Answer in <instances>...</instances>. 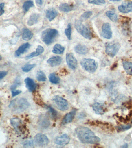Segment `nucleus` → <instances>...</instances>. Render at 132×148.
Listing matches in <instances>:
<instances>
[{
  "instance_id": "1",
  "label": "nucleus",
  "mask_w": 132,
  "mask_h": 148,
  "mask_svg": "<svg viewBox=\"0 0 132 148\" xmlns=\"http://www.w3.org/2000/svg\"><path fill=\"white\" fill-rule=\"evenodd\" d=\"M75 132L78 138L82 143L96 144L100 141V139L96 136L91 130L87 127H78Z\"/></svg>"
},
{
  "instance_id": "2",
  "label": "nucleus",
  "mask_w": 132,
  "mask_h": 148,
  "mask_svg": "<svg viewBox=\"0 0 132 148\" xmlns=\"http://www.w3.org/2000/svg\"><path fill=\"white\" fill-rule=\"evenodd\" d=\"M30 105L25 98H16L12 101L9 107L14 112L19 113L25 111L29 107Z\"/></svg>"
},
{
  "instance_id": "3",
  "label": "nucleus",
  "mask_w": 132,
  "mask_h": 148,
  "mask_svg": "<svg viewBox=\"0 0 132 148\" xmlns=\"http://www.w3.org/2000/svg\"><path fill=\"white\" fill-rule=\"evenodd\" d=\"M58 34L57 30L55 29H46L42 33L41 40L46 45H49L54 42Z\"/></svg>"
},
{
  "instance_id": "4",
  "label": "nucleus",
  "mask_w": 132,
  "mask_h": 148,
  "mask_svg": "<svg viewBox=\"0 0 132 148\" xmlns=\"http://www.w3.org/2000/svg\"><path fill=\"white\" fill-rule=\"evenodd\" d=\"M74 26L77 32L86 39L90 40L92 38L93 34L90 29L83 24L81 21H75Z\"/></svg>"
},
{
  "instance_id": "5",
  "label": "nucleus",
  "mask_w": 132,
  "mask_h": 148,
  "mask_svg": "<svg viewBox=\"0 0 132 148\" xmlns=\"http://www.w3.org/2000/svg\"><path fill=\"white\" fill-rule=\"evenodd\" d=\"M80 64L85 70L90 73L94 72L98 67V63L92 59H83L81 61Z\"/></svg>"
},
{
  "instance_id": "6",
  "label": "nucleus",
  "mask_w": 132,
  "mask_h": 148,
  "mask_svg": "<svg viewBox=\"0 0 132 148\" xmlns=\"http://www.w3.org/2000/svg\"><path fill=\"white\" fill-rule=\"evenodd\" d=\"M10 123L18 135H23L25 132V126L22 120L18 118H13L10 119Z\"/></svg>"
},
{
  "instance_id": "7",
  "label": "nucleus",
  "mask_w": 132,
  "mask_h": 148,
  "mask_svg": "<svg viewBox=\"0 0 132 148\" xmlns=\"http://www.w3.org/2000/svg\"><path fill=\"white\" fill-rule=\"evenodd\" d=\"M53 101L57 108L61 111L67 110L68 108V104L67 101L59 96H54L53 98Z\"/></svg>"
},
{
  "instance_id": "8",
  "label": "nucleus",
  "mask_w": 132,
  "mask_h": 148,
  "mask_svg": "<svg viewBox=\"0 0 132 148\" xmlns=\"http://www.w3.org/2000/svg\"><path fill=\"white\" fill-rule=\"evenodd\" d=\"M120 47V45L118 43H114L112 45L107 44L106 46L105 52L109 56L113 57L119 51Z\"/></svg>"
},
{
  "instance_id": "9",
  "label": "nucleus",
  "mask_w": 132,
  "mask_h": 148,
  "mask_svg": "<svg viewBox=\"0 0 132 148\" xmlns=\"http://www.w3.org/2000/svg\"><path fill=\"white\" fill-rule=\"evenodd\" d=\"M35 142L39 146H45L49 143V140L47 136L42 134H37L34 137Z\"/></svg>"
},
{
  "instance_id": "10",
  "label": "nucleus",
  "mask_w": 132,
  "mask_h": 148,
  "mask_svg": "<svg viewBox=\"0 0 132 148\" xmlns=\"http://www.w3.org/2000/svg\"><path fill=\"white\" fill-rule=\"evenodd\" d=\"M67 64L69 68L74 70L77 66V61L72 53H67L66 57Z\"/></svg>"
},
{
  "instance_id": "11",
  "label": "nucleus",
  "mask_w": 132,
  "mask_h": 148,
  "mask_svg": "<svg viewBox=\"0 0 132 148\" xmlns=\"http://www.w3.org/2000/svg\"><path fill=\"white\" fill-rule=\"evenodd\" d=\"M102 35L104 38L107 39L112 38V32L111 25L109 23H105L103 24L102 27Z\"/></svg>"
},
{
  "instance_id": "12",
  "label": "nucleus",
  "mask_w": 132,
  "mask_h": 148,
  "mask_svg": "<svg viewBox=\"0 0 132 148\" xmlns=\"http://www.w3.org/2000/svg\"><path fill=\"white\" fill-rule=\"evenodd\" d=\"M118 9L120 12L124 13H127L132 12V2L127 1L123 2L121 5L118 7Z\"/></svg>"
},
{
  "instance_id": "13",
  "label": "nucleus",
  "mask_w": 132,
  "mask_h": 148,
  "mask_svg": "<svg viewBox=\"0 0 132 148\" xmlns=\"http://www.w3.org/2000/svg\"><path fill=\"white\" fill-rule=\"evenodd\" d=\"M92 108L96 114L100 115L104 114L106 111L105 105L102 103H95L92 105Z\"/></svg>"
},
{
  "instance_id": "14",
  "label": "nucleus",
  "mask_w": 132,
  "mask_h": 148,
  "mask_svg": "<svg viewBox=\"0 0 132 148\" xmlns=\"http://www.w3.org/2000/svg\"><path fill=\"white\" fill-rule=\"evenodd\" d=\"M70 138L67 134H63L61 136L57 137L54 142L58 145L63 146L66 145L69 143Z\"/></svg>"
},
{
  "instance_id": "15",
  "label": "nucleus",
  "mask_w": 132,
  "mask_h": 148,
  "mask_svg": "<svg viewBox=\"0 0 132 148\" xmlns=\"http://www.w3.org/2000/svg\"><path fill=\"white\" fill-rule=\"evenodd\" d=\"M76 110L74 109L72 110L71 112L69 113H67L63 119L61 124L63 125L69 123L73 121V119L75 117V114H76Z\"/></svg>"
},
{
  "instance_id": "16",
  "label": "nucleus",
  "mask_w": 132,
  "mask_h": 148,
  "mask_svg": "<svg viewBox=\"0 0 132 148\" xmlns=\"http://www.w3.org/2000/svg\"><path fill=\"white\" fill-rule=\"evenodd\" d=\"M62 59L61 57L55 56L52 57L47 60V63L52 67H55L59 66L62 62Z\"/></svg>"
},
{
  "instance_id": "17",
  "label": "nucleus",
  "mask_w": 132,
  "mask_h": 148,
  "mask_svg": "<svg viewBox=\"0 0 132 148\" xmlns=\"http://www.w3.org/2000/svg\"><path fill=\"white\" fill-rule=\"evenodd\" d=\"M27 88L30 92H33L36 88L37 84L32 79L27 77L25 79Z\"/></svg>"
},
{
  "instance_id": "18",
  "label": "nucleus",
  "mask_w": 132,
  "mask_h": 148,
  "mask_svg": "<svg viewBox=\"0 0 132 148\" xmlns=\"http://www.w3.org/2000/svg\"><path fill=\"white\" fill-rule=\"evenodd\" d=\"M31 45L29 43H25L21 45L17 50L15 52V54L16 56H19L21 54H24L30 48Z\"/></svg>"
},
{
  "instance_id": "19",
  "label": "nucleus",
  "mask_w": 132,
  "mask_h": 148,
  "mask_svg": "<svg viewBox=\"0 0 132 148\" xmlns=\"http://www.w3.org/2000/svg\"><path fill=\"white\" fill-rule=\"evenodd\" d=\"M44 51V49L42 46L39 45L37 47L36 49V52H33L29 54V55L25 57V59L26 60H29L32 58L41 55L42 54Z\"/></svg>"
},
{
  "instance_id": "20",
  "label": "nucleus",
  "mask_w": 132,
  "mask_h": 148,
  "mask_svg": "<svg viewBox=\"0 0 132 148\" xmlns=\"http://www.w3.org/2000/svg\"><path fill=\"white\" fill-rule=\"evenodd\" d=\"M57 11L53 8L48 9L46 12V17L48 18L50 21H52L57 16Z\"/></svg>"
},
{
  "instance_id": "21",
  "label": "nucleus",
  "mask_w": 132,
  "mask_h": 148,
  "mask_svg": "<svg viewBox=\"0 0 132 148\" xmlns=\"http://www.w3.org/2000/svg\"><path fill=\"white\" fill-rule=\"evenodd\" d=\"M75 51L78 54H87L88 52V49L85 45H81V44H79L76 45L75 47Z\"/></svg>"
},
{
  "instance_id": "22",
  "label": "nucleus",
  "mask_w": 132,
  "mask_h": 148,
  "mask_svg": "<svg viewBox=\"0 0 132 148\" xmlns=\"http://www.w3.org/2000/svg\"><path fill=\"white\" fill-rule=\"evenodd\" d=\"M39 14L36 13L32 14L30 16V18L27 22L28 25L29 26H32L34 24H36L39 20Z\"/></svg>"
},
{
  "instance_id": "23",
  "label": "nucleus",
  "mask_w": 132,
  "mask_h": 148,
  "mask_svg": "<svg viewBox=\"0 0 132 148\" xmlns=\"http://www.w3.org/2000/svg\"><path fill=\"white\" fill-rule=\"evenodd\" d=\"M33 34L31 31L27 28H24L23 29V36L22 38L23 40H31L33 37Z\"/></svg>"
},
{
  "instance_id": "24",
  "label": "nucleus",
  "mask_w": 132,
  "mask_h": 148,
  "mask_svg": "<svg viewBox=\"0 0 132 148\" xmlns=\"http://www.w3.org/2000/svg\"><path fill=\"white\" fill-rule=\"evenodd\" d=\"M122 64L124 69L126 72L129 75H132V62L124 61Z\"/></svg>"
},
{
  "instance_id": "25",
  "label": "nucleus",
  "mask_w": 132,
  "mask_h": 148,
  "mask_svg": "<svg viewBox=\"0 0 132 148\" xmlns=\"http://www.w3.org/2000/svg\"><path fill=\"white\" fill-rule=\"evenodd\" d=\"M59 9L64 12H69L74 9V6L67 3H63L59 6Z\"/></svg>"
},
{
  "instance_id": "26",
  "label": "nucleus",
  "mask_w": 132,
  "mask_h": 148,
  "mask_svg": "<svg viewBox=\"0 0 132 148\" xmlns=\"http://www.w3.org/2000/svg\"><path fill=\"white\" fill-rule=\"evenodd\" d=\"M65 48L60 44H56L54 45L52 52L56 54H63Z\"/></svg>"
},
{
  "instance_id": "27",
  "label": "nucleus",
  "mask_w": 132,
  "mask_h": 148,
  "mask_svg": "<svg viewBox=\"0 0 132 148\" xmlns=\"http://www.w3.org/2000/svg\"><path fill=\"white\" fill-rule=\"evenodd\" d=\"M49 78L50 82L53 84H58L60 83V78L54 73H52L50 74Z\"/></svg>"
},
{
  "instance_id": "28",
  "label": "nucleus",
  "mask_w": 132,
  "mask_h": 148,
  "mask_svg": "<svg viewBox=\"0 0 132 148\" xmlns=\"http://www.w3.org/2000/svg\"><path fill=\"white\" fill-rule=\"evenodd\" d=\"M106 15L110 18V19L112 21L114 22L118 21V16L113 12L111 11L107 12Z\"/></svg>"
},
{
  "instance_id": "29",
  "label": "nucleus",
  "mask_w": 132,
  "mask_h": 148,
  "mask_svg": "<svg viewBox=\"0 0 132 148\" xmlns=\"http://www.w3.org/2000/svg\"><path fill=\"white\" fill-rule=\"evenodd\" d=\"M34 6V4L33 1L29 0L25 1L24 2L23 5V8L24 11L25 12H28L30 9L32 7Z\"/></svg>"
},
{
  "instance_id": "30",
  "label": "nucleus",
  "mask_w": 132,
  "mask_h": 148,
  "mask_svg": "<svg viewBox=\"0 0 132 148\" xmlns=\"http://www.w3.org/2000/svg\"><path fill=\"white\" fill-rule=\"evenodd\" d=\"M50 121L46 117H42L40 120V126L44 128H47L49 126Z\"/></svg>"
},
{
  "instance_id": "31",
  "label": "nucleus",
  "mask_w": 132,
  "mask_h": 148,
  "mask_svg": "<svg viewBox=\"0 0 132 148\" xmlns=\"http://www.w3.org/2000/svg\"><path fill=\"white\" fill-rule=\"evenodd\" d=\"M44 106H45V108H47V109H48L50 113H51L52 118L53 119H56L57 117V112H56V111L54 108H52L51 106H48V105H44Z\"/></svg>"
},
{
  "instance_id": "32",
  "label": "nucleus",
  "mask_w": 132,
  "mask_h": 148,
  "mask_svg": "<svg viewBox=\"0 0 132 148\" xmlns=\"http://www.w3.org/2000/svg\"><path fill=\"white\" fill-rule=\"evenodd\" d=\"M36 77L37 80L39 82H45L46 80V75L42 71H39L37 72Z\"/></svg>"
},
{
  "instance_id": "33",
  "label": "nucleus",
  "mask_w": 132,
  "mask_h": 148,
  "mask_svg": "<svg viewBox=\"0 0 132 148\" xmlns=\"http://www.w3.org/2000/svg\"><path fill=\"white\" fill-rule=\"evenodd\" d=\"M65 34L69 40L72 39V27L70 23L68 24L67 28L65 29Z\"/></svg>"
},
{
  "instance_id": "34",
  "label": "nucleus",
  "mask_w": 132,
  "mask_h": 148,
  "mask_svg": "<svg viewBox=\"0 0 132 148\" xmlns=\"http://www.w3.org/2000/svg\"><path fill=\"white\" fill-rule=\"evenodd\" d=\"M36 64H28L25 65L24 66L22 67V69L23 71L25 72H28L30 71L31 69H33L34 67H35Z\"/></svg>"
},
{
  "instance_id": "35",
  "label": "nucleus",
  "mask_w": 132,
  "mask_h": 148,
  "mask_svg": "<svg viewBox=\"0 0 132 148\" xmlns=\"http://www.w3.org/2000/svg\"><path fill=\"white\" fill-rule=\"evenodd\" d=\"M131 127V125H120L119 126L117 127V129L118 132L124 131L128 130Z\"/></svg>"
},
{
  "instance_id": "36",
  "label": "nucleus",
  "mask_w": 132,
  "mask_h": 148,
  "mask_svg": "<svg viewBox=\"0 0 132 148\" xmlns=\"http://www.w3.org/2000/svg\"><path fill=\"white\" fill-rule=\"evenodd\" d=\"M89 3L102 5L105 3V0H88Z\"/></svg>"
},
{
  "instance_id": "37",
  "label": "nucleus",
  "mask_w": 132,
  "mask_h": 148,
  "mask_svg": "<svg viewBox=\"0 0 132 148\" xmlns=\"http://www.w3.org/2000/svg\"><path fill=\"white\" fill-rule=\"evenodd\" d=\"M93 12L92 11H87L84 13L81 16L82 18L84 19H88L92 16Z\"/></svg>"
},
{
  "instance_id": "38",
  "label": "nucleus",
  "mask_w": 132,
  "mask_h": 148,
  "mask_svg": "<svg viewBox=\"0 0 132 148\" xmlns=\"http://www.w3.org/2000/svg\"><path fill=\"white\" fill-rule=\"evenodd\" d=\"M21 84V83L20 80L18 78H16V79L15 80L14 84L12 86H11L10 89L11 90H15L17 86L20 85Z\"/></svg>"
},
{
  "instance_id": "39",
  "label": "nucleus",
  "mask_w": 132,
  "mask_h": 148,
  "mask_svg": "<svg viewBox=\"0 0 132 148\" xmlns=\"http://www.w3.org/2000/svg\"><path fill=\"white\" fill-rule=\"evenodd\" d=\"M126 98V97H125L124 95H120L118 96L116 99L112 100L114 102L116 103H118L120 100H123V99H125V98Z\"/></svg>"
},
{
  "instance_id": "40",
  "label": "nucleus",
  "mask_w": 132,
  "mask_h": 148,
  "mask_svg": "<svg viewBox=\"0 0 132 148\" xmlns=\"http://www.w3.org/2000/svg\"><path fill=\"white\" fill-rule=\"evenodd\" d=\"M33 142L32 140H28L23 143V145L25 147H31L33 145Z\"/></svg>"
},
{
  "instance_id": "41",
  "label": "nucleus",
  "mask_w": 132,
  "mask_h": 148,
  "mask_svg": "<svg viewBox=\"0 0 132 148\" xmlns=\"http://www.w3.org/2000/svg\"><path fill=\"white\" fill-rule=\"evenodd\" d=\"M21 92V91L19 90H16V89L12 90V97H14L15 96L20 94Z\"/></svg>"
},
{
  "instance_id": "42",
  "label": "nucleus",
  "mask_w": 132,
  "mask_h": 148,
  "mask_svg": "<svg viewBox=\"0 0 132 148\" xmlns=\"http://www.w3.org/2000/svg\"><path fill=\"white\" fill-rule=\"evenodd\" d=\"M4 3H2L0 4V16L3 14L4 12Z\"/></svg>"
},
{
  "instance_id": "43",
  "label": "nucleus",
  "mask_w": 132,
  "mask_h": 148,
  "mask_svg": "<svg viewBox=\"0 0 132 148\" xmlns=\"http://www.w3.org/2000/svg\"><path fill=\"white\" fill-rule=\"evenodd\" d=\"M8 74V72L4 71H0V80L5 77Z\"/></svg>"
},
{
  "instance_id": "44",
  "label": "nucleus",
  "mask_w": 132,
  "mask_h": 148,
  "mask_svg": "<svg viewBox=\"0 0 132 148\" xmlns=\"http://www.w3.org/2000/svg\"><path fill=\"white\" fill-rule=\"evenodd\" d=\"M86 116V115L85 113L82 112V113H80L79 115L78 118L80 119H84Z\"/></svg>"
},
{
  "instance_id": "45",
  "label": "nucleus",
  "mask_w": 132,
  "mask_h": 148,
  "mask_svg": "<svg viewBox=\"0 0 132 148\" xmlns=\"http://www.w3.org/2000/svg\"><path fill=\"white\" fill-rule=\"evenodd\" d=\"M36 3L39 5H41L43 4V0H36Z\"/></svg>"
},
{
  "instance_id": "46",
  "label": "nucleus",
  "mask_w": 132,
  "mask_h": 148,
  "mask_svg": "<svg viewBox=\"0 0 132 148\" xmlns=\"http://www.w3.org/2000/svg\"><path fill=\"white\" fill-rule=\"evenodd\" d=\"M121 148H126L128 147V145H127V144L126 143L124 145H122V146L121 147Z\"/></svg>"
},
{
  "instance_id": "47",
  "label": "nucleus",
  "mask_w": 132,
  "mask_h": 148,
  "mask_svg": "<svg viewBox=\"0 0 132 148\" xmlns=\"http://www.w3.org/2000/svg\"><path fill=\"white\" fill-rule=\"evenodd\" d=\"M117 64H113V65L112 66V68L111 69H114V68H116V67L117 66Z\"/></svg>"
},
{
  "instance_id": "48",
  "label": "nucleus",
  "mask_w": 132,
  "mask_h": 148,
  "mask_svg": "<svg viewBox=\"0 0 132 148\" xmlns=\"http://www.w3.org/2000/svg\"><path fill=\"white\" fill-rule=\"evenodd\" d=\"M132 116V111H131L129 113V116Z\"/></svg>"
},
{
  "instance_id": "49",
  "label": "nucleus",
  "mask_w": 132,
  "mask_h": 148,
  "mask_svg": "<svg viewBox=\"0 0 132 148\" xmlns=\"http://www.w3.org/2000/svg\"><path fill=\"white\" fill-rule=\"evenodd\" d=\"M110 1H113V2H115V1H119L121 0H110Z\"/></svg>"
},
{
  "instance_id": "50",
  "label": "nucleus",
  "mask_w": 132,
  "mask_h": 148,
  "mask_svg": "<svg viewBox=\"0 0 132 148\" xmlns=\"http://www.w3.org/2000/svg\"><path fill=\"white\" fill-rule=\"evenodd\" d=\"M2 60V56H1V55H0V61Z\"/></svg>"
},
{
  "instance_id": "51",
  "label": "nucleus",
  "mask_w": 132,
  "mask_h": 148,
  "mask_svg": "<svg viewBox=\"0 0 132 148\" xmlns=\"http://www.w3.org/2000/svg\"><path fill=\"white\" fill-rule=\"evenodd\" d=\"M1 101H0V105H1Z\"/></svg>"
}]
</instances>
